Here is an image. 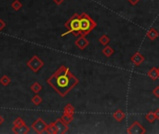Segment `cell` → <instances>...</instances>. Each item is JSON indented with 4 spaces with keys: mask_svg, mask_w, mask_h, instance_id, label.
<instances>
[{
    "mask_svg": "<svg viewBox=\"0 0 159 134\" xmlns=\"http://www.w3.org/2000/svg\"><path fill=\"white\" fill-rule=\"evenodd\" d=\"M158 69V74H159V68H157Z\"/></svg>",
    "mask_w": 159,
    "mask_h": 134,
    "instance_id": "23",
    "label": "cell"
},
{
    "mask_svg": "<svg viewBox=\"0 0 159 134\" xmlns=\"http://www.w3.org/2000/svg\"><path fill=\"white\" fill-rule=\"evenodd\" d=\"M54 1H55V2H56L57 4H61V3H62V2L63 1V0H54Z\"/></svg>",
    "mask_w": 159,
    "mask_h": 134,
    "instance_id": "21",
    "label": "cell"
},
{
    "mask_svg": "<svg viewBox=\"0 0 159 134\" xmlns=\"http://www.w3.org/2000/svg\"><path fill=\"white\" fill-rule=\"evenodd\" d=\"M38 98H39L38 96H35V97H34V99L33 100V102H34V103H36V104H37V103H38L39 102H41V100H39Z\"/></svg>",
    "mask_w": 159,
    "mask_h": 134,
    "instance_id": "19",
    "label": "cell"
},
{
    "mask_svg": "<svg viewBox=\"0 0 159 134\" xmlns=\"http://www.w3.org/2000/svg\"><path fill=\"white\" fill-rule=\"evenodd\" d=\"M147 75L150 78H152L153 80H156L159 78V74H158V69L156 67H153L151 70H149V72L147 73Z\"/></svg>",
    "mask_w": 159,
    "mask_h": 134,
    "instance_id": "10",
    "label": "cell"
},
{
    "mask_svg": "<svg viewBox=\"0 0 159 134\" xmlns=\"http://www.w3.org/2000/svg\"><path fill=\"white\" fill-rule=\"evenodd\" d=\"M55 127H56L57 132H59V133H63V132L67 131V129H68L66 123H64L62 119H59L55 123Z\"/></svg>",
    "mask_w": 159,
    "mask_h": 134,
    "instance_id": "7",
    "label": "cell"
},
{
    "mask_svg": "<svg viewBox=\"0 0 159 134\" xmlns=\"http://www.w3.org/2000/svg\"><path fill=\"white\" fill-rule=\"evenodd\" d=\"M62 120H63L64 123L69 124V123H71V122H72V120H73V116H72V114H63V117L62 118Z\"/></svg>",
    "mask_w": 159,
    "mask_h": 134,
    "instance_id": "14",
    "label": "cell"
},
{
    "mask_svg": "<svg viewBox=\"0 0 159 134\" xmlns=\"http://www.w3.org/2000/svg\"><path fill=\"white\" fill-rule=\"evenodd\" d=\"M96 26H97L96 22L93 21L87 13H82L80 15V31H79V34L87 35Z\"/></svg>",
    "mask_w": 159,
    "mask_h": 134,
    "instance_id": "2",
    "label": "cell"
},
{
    "mask_svg": "<svg viewBox=\"0 0 159 134\" xmlns=\"http://www.w3.org/2000/svg\"><path fill=\"white\" fill-rule=\"evenodd\" d=\"M99 42L103 44V46H107L110 42V38L107 34H103L100 38H99Z\"/></svg>",
    "mask_w": 159,
    "mask_h": 134,
    "instance_id": "12",
    "label": "cell"
},
{
    "mask_svg": "<svg viewBox=\"0 0 159 134\" xmlns=\"http://www.w3.org/2000/svg\"><path fill=\"white\" fill-rule=\"evenodd\" d=\"M12 7H13L14 9L18 10V9H20V8H21V4H20V2L18 1V0H16V1L12 4Z\"/></svg>",
    "mask_w": 159,
    "mask_h": 134,
    "instance_id": "16",
    "label": "cell"
},
{
    "mask_svg": "<svg viewBox=\"0 0 159 134\" xmlns=\"http://www.w3.org/2000/svg\"><path fill=\"white\" fill-rule=\"evenodd\" d=\"M3 123V118H1V117H0V125H1Z\"/></svg>",
    "mask_w": 159,
    "mask_h": 134,
    "instance_id": "22",
    "label": "cell"
},
{
    "mask_svg": "<svg viewBox=\"0 0 159 134\" xmlns=\"http://www.w3.org/2000/svg\"><path fill=\"white\" fill-rule=\"evenodd\" d=\"M89 42L87 38L85 37V35H81L78 39L75 41V45L80 49H85L88 46H89Z\"/></svg>",
    "mask_w": 159,
    "mask_h": 134,
    "instance_id": "6",
    "label": "cell"
},
{
    "mask_svg": "<svg viewBox=\"0 0 159 134\" xmlns=\"http://www.w3.org/2000/svg\"><path fill=\"white\" fill-rule=\"evenodd\" d=\"M153 94L154 95L155 97L159 98V86H157V87L153 90Z\"/></svg>",
    "mask_w": 159,
    "mask_h": 134,
    "instance_id": "17",
    "label": "cell"
},
{
    "mask_svg": "<svg viewBox=\"0 0 159 134\" xmlns=\"http://www.w3.org/2000/svg\"><path fill=\"white\" fill-rule=\"evenodd\" d=\"M48 83L61 96H65L74 86L78 84V79L67 67L62 66L48 79Z\"/></svg>",
    "mask_w": 159,
    "mask_h": 134,
    "instance_id": "1",
    "label": "cell"
},
{
    "mask_svg": "<svg viewBox=\"0 0 159 134\" xmlns=\"http://www.w3.org/2000/svg\"><path fill=\"white\" fill-rule=\"evenodd\" d=\"M113 117H114V118L116 121L120 122V121H122V120L126 118V114H125V112H124L123 110L118 109V110H116V111L113 114Z\"/></svg>",
    "mask_w": 159,
    "mask_h": 134,
    "instance_id": "8",
    "label": "cell"
},
{
    "mask_svg": "<svg viewBox=\"0 0 159 134\" xmlns=\"http://www.w3.org/2000/svg\"><path fill=\"white\" fill-rule=\"evenodd\" d=\"M128 1L131 4V5H133V6H135V5H137L139 2L141 1V0H128Z\"/></svg>",
    "mask_w": 159,
    "mask_h": 134,
    "instance_id": "18",
    "label": "cell"
},
{
    "mask_svg": "<svg viewBox=\"0 0 159 134\" xmlns=\"http://www.w3.org/2000/svg\"><path fill=\"white\" fill-rule=\"evenodd\" d=\"M145 118H146V120H148V122H150V123L154 122V120L156 119L155 114H154V112H149L148 114H146Z\"/></svg>",
    "mask_w": 159,
    "mask_h": 134,
    "instance_id": "13",
    "label": "cell"
},
{
    "mask_svg": "<svg viewBox=\"0 0 159 134\" xmlns=\"http://www.w3.org/2000/svg\"><path fill=\"white\" fill-rule=\"evenodd\" d=\"M74 112V107H73L71 104H67V105H66V107L64 108V114H72V116H73Z\"/></svg>",
    "mask_w": 159,
    "mask_h": 134,
    "instance_id": "15",
    "label": "cell"
},
{
    "mask_svg": "<svg viewBox=\"0 0 159 134\" xmlns=\"http://www.w3.org/2000/svg\"><path fill=\"white\" fill-rule=\"evenodd\" d=\"M154 114H155V118H156V119H159V109H157V110L154 112Z\"/></svg>",
    "mask_w": 159,
    "mask_h": 134,
    "instance_id": "20",
    "label": "cell"
},
{
    "mask_svg": "<svg viewBox=\"0 0 159 134\" xmlns=\"http://www.w3.org/2000/svg\"><path fill=\"white\" fill-rule=\"evenodd\" d=\"M65 27L68 29V31L63 34V36L69 33H73L74 35L79 34V31H80V15L77 13L74 14L70 20L65 24Z\"/></svg>",
    "mask_w": 159,
    "mask_h": 134,
    "instance_id": "3",
    "label": "cell"
},
{
    "mask_svg": "<svg viewBox=\"0 0 159 134\" xmlns=\"http://www.w3.org/2000/svg\"><path fill=\"white\" fill-rule=\"evenodd\" d=\"M130 61H131L132 63H134L136 66H139V65H141V64L144 62V57H143L140 52H136V53H134V54L131 56Z\"/></svg>",
    "mask_w": 159,
    "mask_h": 134,
    "instance_id": "5",
    "label": "cell"
},
{
    "mask_svg": "<svg viewBox=\"0 0 159 134\" xmlns=\"http://www.w3.org/2000/svg\"><path fill=\"white\" fill-rule=\"evenodd\" d=\"M146 35H147V37L149 38L150 40H155L156 38L159 36V34H158V32H157L156 29H154V28H150L149 31L147 32Z\"/></svg>",
    "mask_w": 159,
    "mask_h": 134,
    "instance_id": "9",
    "label": "cell"
},
{
    "mask_svg": "<svg viewBox=\"0 0 159 134\" xmlns=\"http://www.w3.org/2000/svg\"><path fill=\"white\" fill-rule=\"evenodd\" d=\"M145 132H146L145 129L138 121L133 122L131 126L128 129V133H131V134H142Z\"/></svg>",
    "mask_w": 159,
    "mask_h": 134,
    "instance_id": "4",
    "label": "cell"
},
{
    "mask_svg": "<svg viewBox=\"0 0 159 134\" xmlns=\"http://www.w3.org/2000/svg\"><path fill=\"white\" fill-rule=\"evenodd\" d=\"M103 55L104 56H106V57H111L114 53V49L113 48H111L110 46H105V48L103 49Z\"/></svg>",
    "mask_w": 159,
    "mask_h": 134,
    "instance_id": "11",
    "label": "cell"
}]
</instances>
